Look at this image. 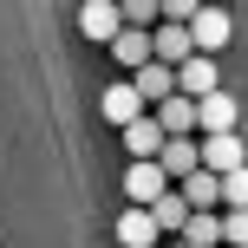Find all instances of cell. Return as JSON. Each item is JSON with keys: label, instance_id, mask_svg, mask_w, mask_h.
<instances>
[{"label": "cell", "instance_id": "8fae6325", "mask_svg": "<svg viewBox=\"0 0 248 248\" xmlns=\"http://www.w3.org/2000/svg\"><path fill=\"white\" fill-rule=\"evenodd\" d=\"M118 248H163L150 209H124V216H118Z\"/></svg>", "mask_w": 248, "mask_h": 248}, {"label": "cell", "instance_id": "3957f363", "mask_svg": "<svg viewBox=\"0 0 248 248\" xmlns=\"http://www.w3.org/2000/svg\"><path fill=\"white\" fill-rule=\"evenodd\" d=\"M196 170H209V176L242 170V131H229V137H196Z\"/></svg>", "mask_w": 248, "mask_h": 248}, {"label": "cell", "instance_id": "8992f818", "mask_svg": "<svg viewBox=\"0 0 248 248\" xmlns=\"http://www.w3.org/2000/svg\"><path fill=\"white\" fill-rule=\"evenodd\" d=\"M163 189H170V183H163L157 163H131V170H124V196H131V209H150Z\"/></svg>", "mask_w": 248, "mask_h": 248}, {"label": "cell", "instance_id": "7c38bea8", "mask_svg": "<svg viewBox=\"0 0 248 248\" xmlns=\"http://www.w3.org/2000/svg\"><path fill=\"white\" fill-rule=\"evenodd\" d=\"M150 222H157V235H163V242H176V229L189 222V209H183V196H176V189H163V196L150 202Z\"/></svg>", "mask_w": 248, "mask_h": 248}, {"label": "cell", "instance_id": "ba28073f", "mask_svg": "<svg viewBox=\"0 0 248 248\" xmlns=\"http://www.w3.org/2000/svg\"><path fill=\"white\" fill-rule=\"evenodd\" d=\"M131 92L144 98V111H157V105L176 92V85H170V65H157V59H150V65H137V72H131Z\"/></svg>", "mask_w": 248, "mask_h": 248}, {"label": "cell", "instance_id": "6da1fadb", "mask_svg": "<svg viewBox=\"0 0 248 248\" xmlns=\"http://www.w3.org/2000/svg\"><path fill=\"white\" fill-rule=\"evenodd\" d=\"M183 33H189V52H196V59H216V52L229 46V33H235V13L229 7H196Z\"/></svg>", "mask_w": 248, "mask_h": 248}, {"label": "cell", "instance_id": "9a60e30c", "mask_svg": "<svg viewBox=\"0 0 248 248\" xmlns=\"http://www.w3.org/2000/svg\"><path fill=\"white\" fill-rule=\"evenodd\" d=\"M216 229H222V248H248V216H242V209H222Z\"/></svg>", "mask_w": 248, "mask_h": 248}, {"label": "cell", "instance_id": "9c48e42d", "mask_svg": "<svg viewBox=\"0 0 248 248\" xmlns=\"http://www.w3.org/2000/svg\"><path fill=\"white\" fill-rule=\"evenodd\" d=\"M124 150H131V163H157V150H163V131H157V118H137V124H124Z\"/></svg>", "mask_w": 248, "mask_h": 248}, {"label": "cell", "instance_id": "4fadbf2b", "mask_svg": "<svg viewBox=\"0 0 248 248\" xmlns=\"http://www.w3.org/2000/svg\"><path fill=\"white\" fill-rule=\"evenodd\" d=\"M111 59L124 65V78H131L137 65H150V33H118L111 39Z\"/></svg>", "mask_w": 248, "mask_h": 248}, {"label": "cell", "instance_id": "5b68a950", "mask_svg": "<svg viewBox=\"0 0 248 248\" xmlns=\"http://www.w3.org/2000/svg\"><path fill=\"white\" fill-rule=\"evenodd\" d=\"M157 170H163V183H183L189 170H196V137H163V150H157Z\"/></svg>", "mask_w": 248, "mask_h": 248}, {"label": "cell", "instance_id": "30bf717a", "mask_svg": "<svg viewBox=\"0 0 248 248\" xmlns=\"http://www.w3.org/2000/svg\"><path fill=\"white\" fill-rule=\"evenodd\" d=\"M150 118H157V131H163V137H196V105L176 98V92H170V98H163Z\"/></svg>", "mask_w": 248, "mask_h": 248}, {"label": "cell", "instance_id": "277c9868", "mask_svg": "<svg viewBox=\"0 0 248 248\" xmlns=\"http://www.w3.org/2000/svg\"><path fill=\"white\" fill-rule=\"evenodd\" d=\"M98 111H105V124H111V131H124V124H137V118H144V98L131 92V78H118V85H105Z\"/></svg>", "mask_w": 248, "mask_h": 248}, {"label": "cell", "instance_id": "2e32d148", "mask_svg": "<svg viewBox=\"0 0 248 248\" xmlns=\"http://www.w3.org/2000/svg\"><path fill=\"white\" fill-rule=\"evenodd\" d=\"M163 248H183V242H163Z\"/></svg>", "mask_w": 248, "mask_h": 248}, {"label": "cell", "instance_id": "52a82bcc", "mask_svg": "<svg viewBox=\"0 0 248 248\" xmlns=\"http://www.w3.org/2000/svg\"><path fill=\"white\" fill-rule=\"evenodd\" d=\"M78 26H85V39L111 46V39L124 33V26H118V0H85V7H78Z\"/></svg>", "mask_w": 248, "mask_h": 248}, {"label": "cell", "instance_id": "5bb4252c", "mask_svg": "<svg viewBox=\"0 0 248 248\" xmlns=\"http://www.w3.org/2000/svg\"><path fill=\"white\" fill-rule=\"evenodd\" d=\"M118 26H124V33H150V26H157V0H124Z\"/></svg>", "mask_w": 248, "mask_h": 248}, {"label": "cell", "instance_id": "7a4b0ae2", "mask_svg": "<svg viewBox=\"0 0 248 248\" xmlns=\"http://www.w3.org/2000/svg\"><path fill=\"white\" fill-rule=\"evenodd\" d=\"M235 124H242L235 92H209V98H196V137H229Z\"/></svg>", "mask_w": 248, "mask_h": 248}]
</instances>
